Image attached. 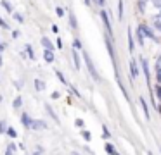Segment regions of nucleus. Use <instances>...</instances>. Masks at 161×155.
<instances>
[{"mask_svg": "<svg viewBox=\"0 0 161 155\" xmlns=\"http://www.w3.org/2000/svg\"><path fill=\"white\" fill-rule=\"evenodd\" d=\"M16 150V145L14 143H9L7 145V152H5V155H12V152Z\"/></svg>", "mask_w": 161, "mask_h": 155, "instance_id": "obj_20", "label": "nucleus"}, {"mask_svg": "<svg viewBox=\"0 0 161 155\" xmlns=\"http://www.w3.org/2000/svg\"><path fill=\"white\" fill-rule=\"evenodd\" d=\"M42 45H43L45 50H54V45H52V41H50L49 38H42Z\"/></svg>", "mask_w": 161, "mask_h": 155, "instance_id": "obj_6", "label": "nucleus"}, {"mask_svg": "<svg viewBox=\"0 0 161 155\" xmlns=\"http://www.w3.org/2000/svg\"><path fill=\"white\" fill-rule=\"evenodd\" d=\"M106 152H108V153H109V155H119V153H118V152H116V150H114V147H113V145H109V143H108V145H106Z\"/></svg>", "mask_w": 161, "mask_h": 155, "instance_id": "obj_17", "label": "nucleus"}, {"mask_svg": "<svg viewBox=\"0 0 161 155\" xmlns=\"http://www.w3.org/2000/svg\"><path fill=\"white\" fill-rule=\"evenodd\" d=\"M146 3H147V0H139V7H140V9H146Z\"/></svg>", "mask_w": 161, "mask_h": 155, "instance_id": "obj_27", "label": "nucleus"}, {"mask_svg": "<svg viewBox=\"0 0 161 155\" xmlns=\"http://www.w3.org/2000/svg\"><path fill=\"white\" fill-rule=\"evenodd\" d=\"M14 17H16V19H18V21H19V23H23V17H21V16H19V14H14Z\"/></svg>", "mask_w": 161, "mask_h": 155, "instance_id": "obj_37", "label": "nucleus"}, {"mask_svg": "<svg viewBox=\"0 0 161 155\" xmlns=\"http://www.w3.org/2000/svg\"><path fill=\"white\" fill-rule=\"evenodd\" d=\"M21 105H23V100H21V96H18V98L14 100V109H19Z\"/></svg>", "mask_w": 161, "mask_h": 155, "instance_id": "obj_22", "label": "nucleus"}, {"mask_svg": "<svg viewBox=\"0 0 161 155\" xmlns=\"http://www.w3.org/2000/svg\"><path fill=\"white\" fill-rule=\"evenodd\" d=\"M26 50H28V54H30V57H31V59L35 57V55H33V48L30 47V45H26Z\"/></svg>", "mask_w": 161, "mask_h": 155, "instance_id": "obj_29", "label": "nucleus"}, {"mask_svg": "<svg viewBox=\"0 0 161 155\" xmlns=\"http://www.w3.org/2000/svg\"><path fill=\"white\" fill-rule=\"evenodd\" d=\"M139 102H140V105H142V110H144V116H146L147 119H149V110H147V103H146V100H144L142 96H140V98H139Z\"/></svg>", "mask_w": 161, "mask_h": 155, "instance_id": "obj_11", "label": "nucleus"}, {"mask_svg": "<svg viewBox=\"0 0 161 155\" xmlns=\"http://www.w3.org/2000/svg\"><path fill=\"white\" fill-rule=\"evenodd\" d=\"M101 17H102V23H104V26H106V29H108V33H113L111 23H109V17H108V12H106V10H101Z\"/></svg>", "mask_w": 161, "mask_h": 155, "instance_id": "obj_2", "label": "nucleus"}, {"mask_svg": "<svg viewBox=\"0 0 161 155\" xmlns=\"http://www.w3.org/2000/svg\"><path fill=\"white\" fill-rule=\"evenodd\" d=\"M94 2L97 3V5H101V7H102V5H104V3H106V0H94Z\"/></svg>", "mask_w": 161, "mask_h": 155, "instance_id": "obj_35", "label": "nucleus"}, {"mask_svg": "<svg viewBox=\"0 0 161 155\" xmlns=\"http://www.w3.org/2000/svg\"><path fill=\"white\" fill-rule=\"evenodd\" d=\"M75 124H76L78 127H83V121H81V119H76V121H75Z\"/></svg>", "mask_w": 161, "mask_h": 155, "instance_id": "obj_30", "label": "nucleus"}, {"mask_svg": "<svg viewBox=\"0 0 161 155\" xmlns=\"http://www.w3.org/2000/svg\"><path fill=\"white\" fill-rule=\"evenodd\" d=\"M56 14H57L59 17H63V16H64V10L61 9V7H57V9H56Z\"/></svg>", "mask_w": 161, "mask_h": 155, "instance_id": "obj_28", "label": "nucleus"}, {"mask_svg": "<svg viewBox=\"0 0 161 155\" xmlns=\"http://www.w3.org/2000/svg\"><path fill=\"white\" fill-rule=\"evenodd\" d=\"M144 40H146V33H144L142 26L137 28V41H139L140 45H144Z\"/></svg>", "mask_w": 161, "mask_h": 155, "instance_id": "obj_5", "label": "nucleus"}, {"mask_svg": "<svg viewBox=\"0 0 161 155\" xmlns=\"http://www.w3.org/2000/svg\"><path fill=\"white\" fill-rule=\"evenodd\" d=\"M140 64H142V71H144V74H146V81H149V69H147V60H146V59H142V60H140Z\"/></svg>", "mask_w": 161, "mask_h": 155, "instance_id": "obj_9", "label": "nucleus"}, {"mask_svg": "<svg viewBox=\"0 0 161 155\" xmlns=\"http://www.w3.org/2000/svg\"><path fill=\"white\" fill-rule=\"evenodd\" d=\"M0 131H7V127H5V122H4V121H0Z\"/></svg>", "mask_w": 161, "mask_h": 155, "instance_id": "obj_31", "label": "nucleus"}, {"mask_svg": "<svg viewBox=\"0 0 161 155\" xmlns=\"http://www.w3.org/2000/svg\"><path fill=\"white\" fill-rule=\"evenodd\" d=\"M35 88L38 90V91H43V90H45V83H43L42 79H35Z\"/></svg>", "mask_w": 161, "mask_h": 155, "instance_id": "obj_12", "label": "nucleus"}, {"mask_svg": "<svg viewBox=\"0 0 161 155\" xmlns=\"http://www.w3.org/2000/svg\"><path fill=\"white\" fill-rule=\"evenodd\" d=\"M7 134H9L11 138H16V136H18V133H16V129H12V127H7Z\"/></svg>", "mask_w": 161, "mask_h": 155, "instance_id": "obj_23", "label": "nucleus"}, {"mask_svg": "<svg viewBox=\"0 0 161 155\" xmlns=\"http://www.w3.org/2000/svg\"><path fill=\"white\" fill-rule=\"evenodd\" d=\"M83 138H85V140H90V133H88V131H83Z\"/></svg>", "mask_w": 161, "mask_h": 155, "instance_id": "obj_33", "label": "nucleus"}, {"mask_svg": "<svg viewBox=\"0 0 161 155\" xmlns=\"http://www.w3.org/2000/svg\"><path fill=\"white\" fill-rule=\"evenodd\" d=\"M73 60H75V67L80 69V57H78V52L73 50Z\"/></svg>", "mask_w": 161, "mask_h": 155, "instance_id": "obj_16", "label": "nucleus"}, {"mask_svg": "<svg viewBox=\"0 0 161 155\" xmlns=\"http://www.w3.org/2000/svg\"><path fill=\"white\" fill-rule=\"evenodd\" d=\"M43 57L47 62H54V50H45L43 52Z\"/></svg>", "mask_w": 161, "mask_h": 155, "instance_id": "obj_10", "label": "nucleus"}, {"mask_svg": "<svg viewBox=\"0 0 161 155\" xmlns=\"http://www.w3.org/2000/svg\"><path fill=\"white\" fill-rule=\"evenodd\" d=\"M140 26H142V29H144V33H146V36L153 38V40H154V38H156V36H154V31L151 29L149 26H146V24H140Z\"/></svg>", "mask_w": 161, "mask_h": 155, "instance_id": "obj_7", "label": "nucleus"}, {"mask_svg": "<svg viewBox=\"0 0 161 155\" xmlns=\"http://www.w3.org/2000/svg\"><path fill=\"white\" fill-rule=\"evenodd\" d=\"M69 24H71V28H73V29H76V28H78L76 17H75V14H73V12H69Z\"/></svg>", "mask_w": 161, "mask_h": 155, "instance_id": "obj_13", "label": "nucleus"}, {"mask_svg": "<svg viewBox=\"0 0 161 155\" xmlns=\"http://www.w3.org/2000/svg\"><path fill=\"white\" fill-rule=\"evenodd\" d=\"M128 47H130V50H133V38H132V31H130V28H128Z\"/></svg>", "mask_w": 161, "mask_h": 155, "instance_id": "obj_21", "label": "nucleus"}, {"mask_svg": "<svg viewBox=\"0 0 161 155\" xmlns=\"http://www.w3.org/2000/svg\"><path fill=\"white\" fill-rule=\"evenodd\" d=\"M151 3L154 7H158V9H161V0H151Z\"/></svg>", "mask_w": 161, "mask_h": 155, "instance_id": "obj_25", "label": "nucleus"}, {"mask_svg": "<svg viewBox=\"0 0 161 155\" xmlns=\"http://www.w3.org/2000/svg\"><path fill=\"white\" fill-rule=\"evenodd\" d=\"M159 16H161V10H159Z\"/></svg>", "mask_w": 161, "mask_h": 155, "instance_id": "obj_41", "label": "nucleus"}, {"mask_svg": "<svg viewBox=\"0 0 161 155\" xmlns=\"http://www.w3.org/2000/svg\"><path fill=\"white\" fill-rule=\"evenodd\" d=\"M156 67H158V69H161V55L158 57V60H156Z\"/></svg>", "mask_w": 161, "mask_h": 155, "instance_id": "obj_34", "label": "nucleus"}, {"mask_svg": "<svg viewBox=\"0 0 161 155\" xmlns=\"http://www.w3.org/2000/svg\"><path fill=\"white\" fill-rule=\"evenodd\" d=\"M149 155H153V153H151V152H149Z\"/></svg>", "mask_w": 161, "mask_h": 155, "instance_id": "obj_40", "label": "nucleus"}, {"mask_svg": "<svg viewBox=\"0 0 161 155\" xmlns=\"http://www.w3.org/2000/svg\"><path fill=\"white\" fill-rule=\"evenodd\" d=\"M153 23H154V28H156L158 31H161V16H154Z\"/></svg>", "mask_w": 161, "mask_h": 155, "instance_id": "obj_14", "label": "nucleus"}, {"mask_svg": "<svg viewBox=\"0 0 161 155\" xmlns=\"http://www.w3.org/2000/svg\"><path fill=\"white\" fill-rule=\"evenodd\" d=\"M158 81H161V69H158Z\"/></svg>", "mask_w": 161, "mask_h": 155, "instance_id": "obj_38", "label": "nucleus"}, {"mask_svg": "<svg viewBox=\"0 0 161 155\" xmlns=\"http://www.w3.org/2000/svg\"><path fill=\"white\" fill-rule=\"evenodd\" d=\"M0 26L4 28V29H9V24H7V23H5V21H4V19H2V17H0Z\"/></svg>", "mask_w": 161, "mask_h": 155, "instance_id": "obj_26", "label": "nucleus"}, {"mask_svg": "<svg viewBox=\"0 0 161 155\" xmlns=\"http://www.w3.org/2000/svg\"><path fill=\"white\" fill-rule=\"evenodd\" d=\"M0 102H2V96H0Z\"/></svg>", "mask_w": 161, "mask_h": 155, "instance_id": "obj_39", "label": "nucleus"}, {"mask_svg": "<svg viewBox=\"0 0 161 155\" xmlns=\"http://www.w3.org/2000/svg\"><path fill=\"white\" fill-rule=\"evenodd\" d=\"M83 60H85V64H87V69H88V72H90V76H92V78L95 79V81H101V76H99L97 69H95L94 62H92L90 55H88L87 52H83Z\"/></svg>", "mask_w": 161, "mask_h": 155, "instance_id": "obj_1", "label": "nucleus"}, {"mask_svg": "<svg viewBox=\"0 0 161 155\" xmlns=\"http://www.w3.org/2000/svg\"><path fill=\"white\" fill-rule=\"evenodd\" d=\"M45 127H47L45 121H38V119H33V122H31V127H30V129H45Z\"/></svg>", "mask_w": 161, "mask_h": 155, "instance_id": "obj_3", "label": "nucleus"}, {"mask_svg": "<svg viewBox=\"0 0 161 155\" xmlns=\"http://www.w3.org/2000/svg\"><path fill=\"white\" fill-rule=\"evenodd\" d=\"M56 74H57V78H59V79H61V81H63V83H64V85H68V81H66V78H64V76H63V72H59V71H56Z\"/></svg>", "mask_w": 161, "mask_h": 155, "instance_id": "obj_24", "label": "nucleus"}, {"mask_svg": "<svg viewBox=\"0 0 161 155\" xmlns=\"http://www.w3.org/2000/svg\"><path fill=\"white\" fill-rule=\"evenodd\" d=\"M45 109H47V112H49V116L52 117V119L56 121V122H59V117H57V116H56V112H54V110L50 109V105H45Z\"/></svg>", "mask_w": 161, "mask_h": 155, "instance_id": "obj_15", "label": "nucleus"}, {"mask_svg": "<svg viewBox=\"0 0 161 155\" xmlns=\"http://www.w3.org/2000/svg\"><path fill=\"white\" fill-rule=\"evenodd\" d=\"M21 122H23V126H25V127H31V122H33V119H31V117H30L26 112H25V114L21 116Z\"/></svg>", "mask_w": 161, "mask_h": 155, "instance_id": "obj_4", "label": "nucleus"}, {"mask_svg": "<svg viewBox=\"0 0 161 155\" xmlns=\"http://www.w3.org/2000/svg\"><path fill=\"white\" fill-rule=\"evenodd\" d=\"M130 72H132V76L133 78H137V76H139V67H137V64L135 62H130Z\"/></svg>", "mask_w": 161, "mask_h": 155, "instance_id": "obj_8", "label": "nucleus"}, {"mask_svg": "<svg viewBox=\"0 0 161 155\" xmlns=\"http://www.w3.org/2000/svg\"><path fill=\"white\" fill-rule=\"evenodd\" d=\"M73 45H75V48H81V43H80V40H75V41H73Z\"/></svg>", "mask_w": 161, "mask_h": 155, "instance_id": "obj_32", "label": "nucleus"}, {"mask_svg": "<svg viewBox=\"0 0 161 155\" xmlns=\"http://www.w3.org/2000/svg\"><path fill=\"white\" fill-rule=\"evenodd\" d=\"M156 91H158V98L161 100V86H156Z\"/></svg>", "mask_w": 161, "mask_h": 155, "instance_id": "obj_36", "label": "nucleus"}, {"mask_svg": "<svg viewBox=\"0 0 161 155\" xmlns=\"http://www.w3.org/2000/svg\"><path fill=\"white\" fill-rule=\"evenodd\" d=\"M118 19H123V0H119L118 3Z\"/></svg>", "mask_w": 161, "mask_h": 155, "instance_id": "obj_18", "label": "nucleus"}, {"mask_svg": "<svg viewBox=\"0 0 161 155\" xmlns=\"http://www.w3.org/2000/svg\"><path fill=\"white\" fill-rule=\"evenodd\" d=\"M2 5H4V9H5V10H7V12H9V14H11V12H12V5H11V3H9V2H7V0H2Z\"/></svg>", "mask_w": 161, "mask_h": 155, "instance_id": "obj_19", "label": "nucleus"}]
</instances>
